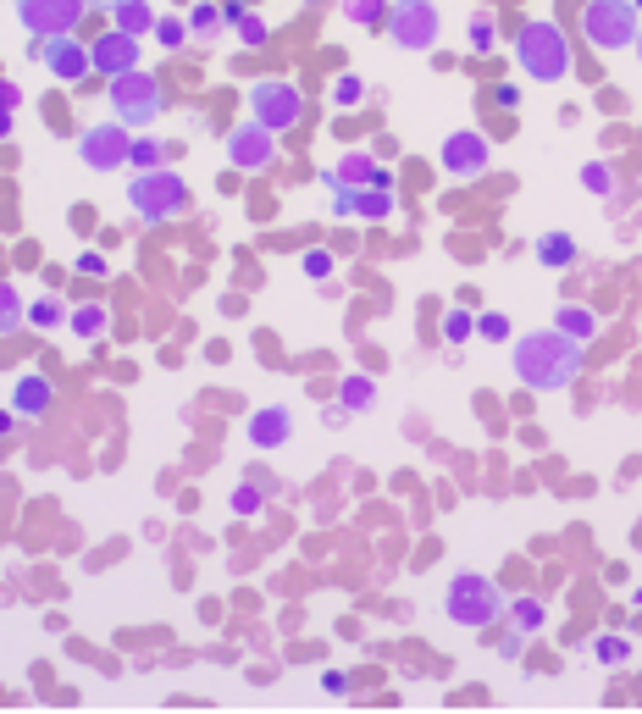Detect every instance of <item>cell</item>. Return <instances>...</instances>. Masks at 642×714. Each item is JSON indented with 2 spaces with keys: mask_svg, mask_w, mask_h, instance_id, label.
I'll use <instances>...</instances> for the list:
<instances>
[{
  "mask_svg": "<svg viewBox=\"0 0 642 714\" xmlns=\"http://www.w3.org/2000/svg\"><path fill=\"white\" fill-rule=\"evenodd\" d=\"M510 360H515V377H521L532 393H559V388H571L576 371H582V344L565 338L559 327H548V333H521L515 338Z\"/></svg>",
  "mask_w": 642,
  "mask_h": 714,
  "instance_id": "1",
  "label": "cell"
},
{
  "mask_svg": "<svg viewBox=\"0 0 642 714\" xmlns=\"http://www.w3.org/2000/svg\"><path fill=\"white\" fill-rule=\"evenodd\" d=\"M515 67H521L532 84H559V78L571 72V39H565V28L548 23V17L521 23V34H515Z\"/></svg>",
  "mask_w": 642,
  "mask_h": 714,
  "instance_id": "2",
  "label": "cell"
},
{
  "mask_svg": "<svg viewBox=\"0 0 642 714\" xmlns=\"http://www.w3.org/2000/svg\"><path fill=\"white\" fill-rule=\"evenodd\" d=\"M106 100H111V117H117L122 128H150V122L167 111V89H161V78H155V72H144V67L111 78Z\"/></svg>",
  "mask_w": 642,
  "mask_h": 714,
  "instance_id": "3",
  "label": "cell"
},
{
  "mask_svg": "<svg viewBox=\"0 0 642 714\" xmlns=\"http://www.w3.org/2000/svg\"><path fill=\"white\" fill-rule=\"evenodd\" d=\"M128 205H133V216H144V222H172V216L189 211V189H183V178H178L172 167L133 172Z\"/></svg>",
  "mask_w": 642,
  "mask_h": 714,
  "instance_id": "4",
  "label": "cell"
},
{
  "mask_svg": "<svg viewBox=\"0 0 642 714\" xmlns=\"http://www.w3.org/2000/svg\"><path fill=\"white\" fill-rule=\"evenodd\" d=\"M443 609H449L454 626H493L504 615V593L482 571H460L443 593Z\"/></svg>",
  "mask_w": 642,
  "mask_h": 714,
  "instance_id": "5",
  "label": "cell"
},
{
  "mask_svg": "<svg viewBox=\"0 0 642 714\" xmlns=\"http://www.w3.org/2000/svg\"><path fill=\"white\" fill-rule=\"evenodd\" d=\"M582 34H587V45H598V50H626V45H637V34H642V12L631 0H587Z\"/></svg>",
  "mask_w": 642,
  "mask_h": 714,
  "instance_id": "6",
  "label": "cell"
},
{
  "mask_svg": "<svg viewBox=\"0 0 642 714\" xmlns=\"http://www.w3.org/2000/svg\"><path fill=\"white\" fill-rule=\"evenodd\" d=\"M382 28H388V39L399 50H432V45H438V34H443V17H438L432 0H393Z\"/></svg>",
  "mask_w": 642,
  "mask_h": 714,
  "instance_id": "7",
  "label": "cell"
},
{
  "mask_svg": "<svg viewBox=\"0 0 642 714\" xmlns=\"http://www.w3.org/2000/svg\"><path fill=\"white\" fill-rule=\"evenodd\" d=\"M250 117L266 122L272 133H288L299 117H305V95H299L288 78H261V84L250 89Z\"/></svg>",
  "mask_w": 642,
  "mask_h": 714,
  "instance_id": "8",
  "label": "cell"
},
{
  "mask_svg": "<svg viewBox=\"0 0 642 714\" xmlns=\"http://www.w3.org/2000/svg\"><path fill=\"white\" fill-rule=\"evenodd\" d=\"M128 150H133V128H122L117 117H111V122H95V128L78 139V161H84V167H95V172L128 167Z\"/></svg>",
  "mask_w": 642,
  "mask_h": 714,
  "instance_id": "9",
  "label": "cell"
},
{
  "mask_svg": "<svg viewBox=\"0 0 642 714\" xmlns=\"http://www.w3.org/2000/svg\"><path fill=\"white\" fill-rule=\"evenodd\" d=\"M28 56H34L39 67L50 72V78H61V84H78L84 72H95V56H89V45H78L72 34L34 39V50H28Z\"/></svg>",
  "mask_w": 642,
  "mask_h": 714,
  "instance_id": "10",
  "label": "cell"
},
{
  "mask_svg": "<svg viewBox=\"0 0 642 714\" xmlns=\"http://www.w3.org/2000/svg\"><path fill=\"white\" fill-rule=\"evenodd\" d=\"M227 161H233L238 172H266L277 161V133L266 128V122H238L233 133H227Z\"/></svg>",
  "mask_w": 642,
  "mask_h": 714,
  "instance_id": "11",
  "label": "cell"
},
{
  "mask_svg": "<svg viewBox=\"0 0 642 714\" xmlns=\"http://www.w3.org/2000/svg\"><path fill=\"white\" fill-rule=\"evenodd\" d=\"M17 17L34 39H50V34H72L78 17H84V0H17Z\"/></svg>",
  "mask_w": 642,
  "mask_h": 714,
  "instance_id": "12",
  "label": "cell"
},
{
  "mask_svg": "<svg viewBox=\"0 0 642 714\" xmlns=\"http://www.w3.org/2000/svg\"><path fill=\"white\" fill-rule=\"evenodd\" d=\"M438 167L454 172V178H482V172H488V139H482L476 128L449 133L443 150H438Z\"/></svg>",
  "mask_w": 642,
  "mask_h": 714,
  "instance_id": "13",
  "label": "cell"
},
{
  "mask_svg": "<svg viewBox=\"0 0 642 714\" xmlns=\"http://www.w3.org/2000/svg\"><path fill=\"white\" fill-rule=\"evenodd\" d=\"M321 183H327V189H393V178L377 167V155H366V150L338 155V167L321 172Z\"/></svg>",
  "mask_w": 642,
  "mask_h": 714,
  "instance_id": "14",
  "label": "cell"
},
{
  "mask_svg": "<svg viewBox=\"0 0 642 714\" xmlns=\"http://www.w3.org/2000/svg\"><path fill=\"white\" fill-rule=\"evenodd\" d=\"M89 56H95V72L111 84V78H122V72L139 67V39L122 34V28H106V34H100L95 45H89Z\"/></svg>",
  "mask_w": 642,
  "mask_h": 714,
  "instance_id": "15",
  "label": "cell"
},
{
  "mask_svg": "<svg viewBox=\"0 0 642 714\" xmlns=\"http://www.w3.org/2000/svg\"><path fill=\"white\" fill-rule=\"evenodd\" d=\"M244 432H250L255 449H283V443L294 438V416H288L283 405H266V410H255V416L244 421Z\"/></svg>",
  "mask_w": 642,
  "mask_h": 714,
  "instance_id": "16",
  "label": "cell"
},
{
  "mask_svg": "<svg viewBox=\"0 0 642 714\" xmlns=\"http://www.w3.org/2000/svg\"><path fill=\"white\" fill-rule=\"evenodd\" d=\"M50 405H56V388H50L45 371H23V377L12 382V410L17 416H45Z\"/></svg>",
  "mask_w": 642,
  "mask_h": 714,
  "instance_id": "17",
  "label": "cell"
},
{
  "mask_svg": "<svg viewBox=\"0 0 642 714\" xmlns=\"http://www.w3.org/2000/svg\"><path fill=\"white\" fill-rule=\"evenodd\" d=\"M111 28L144 39V34H155V12L144 6V0H111Z\"/></svg>",
  "mask_w": 642,
  "mask_h": 714,
  "instance_id": "18",
  "label": "cell"
},
{
  "mask_svg": "<svg viewBox=\"0 0 642 714\" xmlns=\"http://www.w3.org/2000/svg\"><path fill=\"white\" fill-rule=\"evenodd\" d=\"M532 255L548 266V272H565V266H576V238L571 233H543L532 244Z\"/></svg>",
  "mask_w": 642,
  "mask_h": 714,
  "instance_id": "19",
  "label": "cell"
},
{
  "mask_svg": "<svg viewBox=\"0 0 642 714\" xmlns=\"http://www.w3.org/2000/svg\"><path fill=\"white\" fill-rule=\"evenodd\" d=\"M554 327L565 338H576V344H593V338H598V316L587 305H559L554 310Z\"/></svg>",
  "mask_w": 642,
  "mask_h": 714,
  "instance_id": "20",
  "label": "cell"
},
{
  "mask_svg": "<svg viewBox=\"0 0 642 714\" xmlns=\"http://www.w3.org/2000/svg\"><path fill=\"white\" fill-rule=\"evenodd\" d=\"M227 28V17H222V0H200V6H189V34L194 39H205L211 45L216 34Z\"/></svg>",
  "mask_w": 642,
  "mask_h": 714,
  "instance_id": "21",
  "label": "cell"
},
{
  "mask_svg": "<svg viewBox=\"0 0 642 714\" xmlns=\"http://www.w3.org/2000/svg\"><path fill=\"white\" fill-rule=\"evenodd\" d=\"M504 615H510L515 631L537 637V631H543V620H548V609H543V598H510V604H504Z\"/></svg>",
  "mask_w": 642,
  "mask_h": 714,
  "instance_id": "22",
  "label": "cell"
},
{
  "mask_svg": "<svg viewBox=\"0 0 642 714\" xmlns=\"http://www.w3.org/2000/svg\"><path fill=\"white\" fill-rule=\"evenodd\" d=\"M106 316H111L106 305H78V310L67 316V327H72L78 338H106V327H111Z\"/></svg>",
  "mask_w": 642,
  "mask_h": 714,
  "instance_id": "23",
  "label": "cell"
},
{
  "mask_svg": "<svg viewBox=\"0 0 642 714\" xmlns=\"http://www.w3.org/2000/svg\"><path fill=\"white\" fill-rule=\"evenodd\" d=\"M23 322H28V305H23V294H17L12 283H0V338H12Z\"/></svg>",
  "mask_w": 642,
  "mask_h": 714,
  "instance_id": "24",
  "label": "cell"
},
{
  "mask_svg": "<svg viewBox=\"0 0 642 714\" xmlns=\"http://www.w3.org/2000/svg\"><path fill=\"white\" fill-rule=\"evenodd\" d=\"M371 399H377V382L371 377H344L338 382V405L344 410H371Z\"/></svg>",
  "mask_w": 642,
  "mask_h": 714,
  "instance_id": "25",
  "label": "cell"
},
{
  "mask_svg": "<svg viewBox=\"0 0 642 714\" xmlns=\"http://www.w3.org/2000/svg\"><path fill=\"white\" fill-rule=\"evenodd\" d=\"M388 6H393V0H344V17H349V23H360V28H382V23H388Z\"/></svg>",
  "mask_w": 642,
  "mask_h": 714,
  "instance_id": "26",
  "label": "cell"
},
{
  "mask_svg": "<svg viewBox=\"0 0 642 714\" xmlns=\"http://www.w3.org/2000/svg\"><path fill=\"white\" fill-rule=\"evenodd\" d=\"M582 189L593 194V200H615V172H609V161H587V167H582Z\"/></svg>",
  "mask_w": 642,
  "mask_h": 714,
  "instance_id": "27",
  "label": "cell"
},
{
  "mask_svg": "<svg viewBox=\"0 0 642 714\" xmlns=\"http://www.w3.org/2000/svg\"><path fill=\"white\" fill-rule=\"evenodd\" d=\"M355 216H366V222L393 216V189H360L355 194Z\"/></svg>",
  "mask_w": 642,
  "mask_h": 714,
  "instance_id": "28",
  "label": "cell"
},
{
  "mask_svg": "<svg viewBox=\"0 0 642 714\" xmlns=\"http://www.w3.org/2000/svg\"><path fill=\"white\" fill-rule=\"evenodd\" d=\"M360 100H366V78H355V72H338V78H333V106H338V111H355Z\"/></svg>",
  "mask_w": 642,
  "mask_h": 714,
  "instance_id": "29",
  "label": "cell"
},
{
  "mask_svg": "<svg viewBox=\"0 0 642 714\" xmlns=\"http://www.w3.org/2000/svg\"><path fill=\"white\" fill-rule=\"evenodd\" d=\"M465 34H471V50H482V56H488V50L499 45V23H493L488 12H471V23H465Z\"/></svg>",
  "mask_w": 642,
  "mask_h": 714,
  "instance_id": "30",
  "label": "cell"
},
{
  "mask_svg": "<svg viewBox=\"0 0 642 714\" xmlns=\"http://www.w3.org/2000/svg\"><path fill=\"white\" fill-rule=\"evenodd\" d=\"M128 161H133V172H155V167H167V150H161L155 139H133Z\"/></svg>",
  "mask_w": 642,
  "mask_h": 714,
  "instance_id": "31",
  "label": "cell"
},
{
  "mask_svg": "<svg viewBox=\"0 0 642 714\" xmlns=\"http://www.w3.org/2000/svg\"><path fill=\"white\" fill-rule=\"evenodd\" d=\"M28 327H39V333H50V327H61V299H56V294L34 299V305H28Z\"/></svg>",
  "mask_w": 642,
  "mask_h": 714,
  "instance_id": "32",
  "label": "cell"
},
{
  "mask_svg": "<svg viewBox=\"0 0 642 714\" xmlns=\"http://www.w3.org/2000/svg\"><path fill=\"white\" fill-rule=\"evenodd\" d=\"M471 333H476V316H471V310H449V316H443V338H449L454 349H460Z\"/></svg>",
  "mask_w": 642,
  "mask_h": 714,
  "instance_id": "33",
  "label": "cell"
},
{
  "mask_svg": "<svg viewBox=\"0 0 642 714\" xmlns=\"http://www.w3.org/2000/svg\"><path fill=\"white\" fill-rule=\"evenodd\" d=\"M593 659H598V665H626V659H631V643H626V637H598V643H593Z\"/></svg>",
  "mask_w": 642,
  "mask_h": 714,
  "instance_id": "34",
  "label": "cell"
},
{
  "mask_svg": "<svg viewBox=\"0 0 642 714\" xmlns=\"http://www.w3.org/2000/svg\"><path fill=\"white\" fill-rule=\"evenodd\" d=\"M183 39H189V23H183V17H155V45L178 50Z\"/></svg>",
  "mask_w": 642,
  "mask_h": 714,
  "instance_id": "35",
  "label": "cell"
},
{
  "mask_svg": "<svg viewBox=\"0 0 642 714\" xmlns=\"http://www.w3.org/2000/svg\"><path fill=\"white\" fill-rule=\"evenodd\" d=\"M476 333L488 338V344H504V338H510V316H499V310H488V316H476Z\"/></svg>",
  "mask_w": 642,
  "mask_h": 714,
  "instance_id": "36",
  "label": "cell"
},
{
  "mask_svg": "<svg viewBox=\"0 0 642 714\" xmlns=\"http://www.w3.org/2000/svg\"><path fill=\"white\" fill-rule=\"evenodd\" d=\"M266 493L255 488V482H244V488H233V515H261Z\"/></svg>",
  "mask_w": 642,
  "mask_h": 714,
  "instance_id": "37",
  "label": "cell"
},
{
  "mask_svg": "<svg viewBox=\"0 0 642 714\" xmlns=\"http://www.w3.org/2000/svg\"><path fill=\"white\" fill-rule=\"evenodd\" d=\"M238 39H244V45H266V17H255V12H244V23H238Z\"/></svg>",
  "mask_w": 642,
  "mask_h": 714,
  "instance_id": "38",
  "label": "cell"
},
{
  "mask_svg": "<svg viewBox=\"0 0 642 714\" xmlns=\"http://www.w3.org/2000/svg\"><path fill=\"white\" fill-rule=\"evenodd\" d=\"M299 266H305V277H316V283H321V277L333 272V250H305V261H299Z\"/></svg>",
  "mask_w": 642,
  "mask_h": 714,
  "instance_id": "39",
  "label": "cell"
},
{
  "mask_svg": "<svg viewBox=\"0 0 642 714\" xmlns=\"http://www.w3.org/2000/svg\"><path fill=\"white\" fill-rule=\"evenodd\" d=\"M72 272H84V277H106V255L84 250V255H78V266H72Z\"/></svg>",
  "mask_w": 642,
  "mask_h": 714,
  "instance_id": "40",
  "label": "cell"
},
{
  "mask_svg": "<svg viewBox=\"0 0 642 714\" xmlns=\"http://www.w3.org/2000/svg\"><path fill=\"white\" fill-rule=\"evenodd\" d=\"M493 106L515 111V106H521V89H515V84H493Z\"/></svg>",
  "mask_w": 642,
  "mask_h": 714,
  "instance_id": "41",
  "label": "cell"
},
{
  "mask_svg": "<svg viewBox=\"0 0 642 714\" xmlns=\"http://www.w3.org/2000/svg\"><path fill=\"white\" fill-rule=\"evenodd\" d=\"M521 643H526V631H515V626H510V631L499 637V654H504V659H521Z\"/></svg>",
  "mask_w": 642,
  "mask_h": 714,
  "instance_id": "42",
  "label": "cell"
},
{
  "mask_svg": "<svg viewBox=\"0 0 642 714\" xmlns=\"http://www.w3.org/2000/svg\"><path fill=\"white\" fill-rule=\"evenodd\" d=\"M355 194L360 189H333V211L338 216H355Z\"/></svg>",
  "mask_w": 642,
  "mask_h": 714,
  "instance_id": "43",
  "label": "cell"
},
{
  "mask_svg": "<svg viewBox=\"0 0 642 714\" xmlns=\"http://www.w3.org/2000/svg\"><path fill=\"white\" fill-rule=\"evenodd\" d=\"M222 17H227V28H238L244 23V0H222Z\"/></svg>",
  "mask_w": 642,
  "mask_h": 714,
  "instance_id": "44",
  "label": "cell"
},
{
  "mask_svg": "<svg viewBox=\"0 0 642 714\" xmlns=\"http://www.w3.org/2000/svg\"><path fill=\"white\" fill-rule=\"evenodd\" d=\"M17 100H23V89H17V84H0V106L17 111Z\"/></svg>",
  "mask_w": 642,
  "mask_h": 714,
  "instance_id": "45",
  "label": "cell"
},
{
  "mask_svg": "<svg viewBox=\"0 0 642 714\" xmlns=\"http://www.w3.org/2000/svg\"><path fill=\"white\" fill-rule=\"evenodd\" d=\"M12 427H17V410H0V438H6Z\"/></svg>",
  "mask_w": 642,
  "mask_h": 714,
  "instance_id": "46",
  "label": "cell"
},
{
  "mask_svg": "<svg viewBox=\"0 0 642 714\" xmlns=\"http://www.w3.org/2000/svg\"><path fill=\"white\" fill-rule=\"evenodd\" d=\"M6 133H12V111L0 106V139H6Z\"/></svg>",
  "mask_w": 642,
  "mask_h": 714,
  "instance_id": "47",
  "label": "cell"
},
{
  "mask_svg": "<svg viewBox=\"0 0 642 714\" xmlns=\"http://www.w3.org/2000/svg\"><path fill=\"white\" fill-rule=\"evenodd\" d=\"M631 604H637V609H642V587H637V593H631Z\"/></svg>",
  "mask_w": 642,
  "mask_h": 714,
  "instance_id": "48",
  "label": "cell"
},
{
  "mask_svg": "<svg viewBox=\"0 0 642 714\" xmlns=\"http://www.w3.org/2000/svg\"><path fill=\"white\" fill-rule=\"evenodd\" d=\"M637 61H642V34H637Z\"/></svg>",
  "mask_w": 642,
  "mask_h": 714,
  "instance_id": "49",
  "label": "cell"
},
{
  "mask_svg": "<svg viewBox=\"0 0 642 714\" xmlns=\"http://www.w3.org/2000/svg\"><path fill=\"white\" fill-rule=\"evenodd\" d=\"M631 6H637V12H642V0H631Z\"/></svg>",
  "mask_w": 642,
  "mask_h": 714,
  "instance_id": "50",
  "label": "cell"
}]
</instances>
